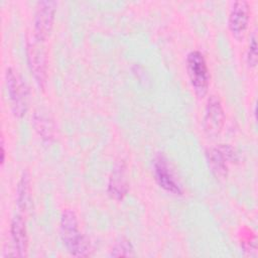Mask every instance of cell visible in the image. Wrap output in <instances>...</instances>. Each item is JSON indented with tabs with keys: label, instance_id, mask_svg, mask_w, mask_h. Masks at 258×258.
I'll list each match as a JSON object with an SVG mask.
<instances>
[{
	"label": "cell",
	"instance_id": "6da1fadb",
	"mask_svg": "<svg viewBox=\"0 0 258 258\" xmlns=\"http://www.w3.org/2000/svg\"><path fill=\"white\" fill-rule=\"evenodd\" d=\"M60 236L71 255L85 257L90 254V243L80 232L76 214L64 210L60 217Z\"/></svg>",
	"mask_w": 258,
	"mask_h": 258
},
{
	"label": "cell",
	"instance_id": "7a4b0ae2",
	"mask_svg": "<svg viewBox=\"0 0 258 258\" xmlns=\"http://www.w3.org/2000/svg\"><path fill=\"white\" fill-rule=\"evenodd\" d=\"M186 71L196 95L200 98L204 97L209 88V70L204 55L192 50L186 56Z\"/></svg>",
	"mask_w": 258,
	"mask_h": 258
},
{
	"label": "cell",
	"instance_id": "3957f363",
	"mask_svg": "<svg viewBox=\"0 0 258 258\" xmlns=\"http://www.w3.org/2000/svg\"><path fill=\"white\" fill-rule=\"evenodd\" d=\"M6 84L14 115L23 117L28 109L29 93L27 86L12 68L6 70Z\"/></svg>",
	"mask_w": 258,
	"mask_h": 258
},
{
	"label": "cell",
	"instance_id": "277c9868",
	"mask_svg": "<svg viewBox=\"0 0 258 258\" xmlns=\"http://www.w3.org/2000/svg\"><path fill=\"white\" fill-rule=\"evenodd\" d=\"M56 10L55 1H40L36 6L34 17V38L41 43L50 34Z\"/></svg>",
	"mask_w": 258,
	"mask_h": 258
},
{
	"label": "cell",
	"instance_id": "5b68a950",
	"mask_svg": "<svg viewBox=\"0 0 258 258\" xmlns=\"http://www.w3.org/2000/svg\"><path fill=\"white\" fill-rule=\"evenodd\" d=\"M235 157L234 149L226 144H220L207 150V159L212 172L217 178H226L228 175V164Z\"/></svg>",
	"mask_w": 258,
	"mask_h": 258
},
{
	"label": "cell",
	"instance_id": "8992f818",
	"mask_svg": "<svg viewBox=\"0 0 258 258\" xmlns=\"http://www.w3.org/2000/svg\"><path fill=\"white\" fill-rule=\"evenodd\" d=\"M225 121V113L221 101L216 96H211L207 102L205 117H204V129L206 133L211 136H217L223 126Z\"/></svg>",
	"mask_w": 258,
	"mask_h": 258
},
{
	"label": "cell",
	"instance_id": "52a82bcc",
	"mask_svg": "<svg viewBox=\"0 0 258 258\" xmlns=\"http://www.w3.org/2000/svg\"><path fill=\"white\" fill-rule=\"evenodd\" d=\"M28 64L33 78L39 88L43 89L46 83V57L39 42H27L26 46Z\"/></svg>",
	"mask_w": 258,
	"mask_h": 258
},
{
	"label": "cell",
	"instance_id": "ba28073f",
	"mask_svg": "<svg viewBox=\"0 0 258 258\" xmlns=\"http://www.w3.org/2000/svg\"><path fill=\"white\" fill-rule=\"evenodd\" d=\"M154 175L157 183L164 190L173 195H181V187L174 178L167 160L163 155H157L154 159Z\"/></svg>",
	"mask_w": 258,
	"mask_h": 258
},
{
	"label": "cell",
	"instance_id": "9c48e42d",
	"mask_svg": "<svg viewBox=\"0 0 258 258\" xmlns=\"http://www.w3.org/2000/svg\"><path fill=\"white\" fill-rule=\"evenodd\" d=\"M250 16V8L247 1H236L230 11L228 25L232 34L240 38L245 33Z\"/></svg>",
	"mask_w": 258,
	"mask_h": 258
},
{
	"label": "cell",
	"instance_id": "30bf717a",
	"mask_svg": "<svg viewBox=\"0 0 258 258\" xmlns=\"http://www.w3.org/2000/svg\"><path fill=\"white\" fill-rule=\"evenodd\" d=\"M126 176V164L124 160L121 159L116 161L113 166L108 184V191L115 200H122L127 194Z\"/></svg>",
	"mask_w": 258,
	"mask_h": 258
},
{
	"label": "cell",
	"instance_id": "8fae6325",
	"mask_svg": "<svg viewBox=\"0 0 258 258\" xmlns=\"http://www.w3.org/2000/svg\"><path fill=\"white\" fill-rule=\"evenodd\" d=\"M10 233L12 242L14 245L15 255L18 257H23L26 255L27 246H28V238L26 227L21 216H15L11 222Z\"/></svg>",
	"mask_w": 258,
	"mask_h": 258
},
{
	"label": "cell",
	"instance_id": "7c38bea8",
	"mask_svg": "<svg viewBox=\"0 0 258 258\" xmlns=\"http://www.w3.org/2000/svg\"><path fill=\"white\" fill-rule=\"evenodd\" d=\"M33 125L43 141L50 142L53 139V123L45 113L41 111L35 112L33 115Z\"/></svg>",
	"mask_w": 258,
	"mask_h": 258
},
{
	"label": "cell",
	"instance_id": "4fadbf2b",
	"mask_svg": "<svg viewBox=\"0 0 258 258\" xmlns=\"http://www.w3.org/2000/svg\"><path fill=\"white\" fill-rule=\"evenodd\" d=\"M30 177L27 172H23L17 186V207L21 211H26L31 199Z\"/></svg>",
	"mask_w": 258,
	"mask_h": 258
},
{
	"label": "cell",
	"instance_id": "5bb4252c",
	"mask_svg": "<svg viewBox=\"0 0 258 258\" xmlns=\"http://www.w3.org/2000/svg\"><path fill=\"white\" fill-rule=\"evenodd\" d=\"M133 254V246L129 240L125 238L119 239L112 248L111 256L113 257H126Z\"/></svg>",
	"mask_w": 258,
	"mask_h": 258
},
{
	"label": "cell",
	"instance_id": "9a60e30c",
	"mask_svg": "<svg viewBox=\"0 0 258 258\" xmlns=\"http://www.w3.org/2000/svg\"><path fill=\"white\" fill-rule=\"evenodd\" d=\"M247 62L249 67L255 68L257 64V42H256V36L253 34L247 50Z\"/></svg>",
	"mask_w": 258,
	"mask_h": 258
},
{
	"label": "cell",
	"instance_id": "2e32d148",
	"mask_svg": "<svg viewBox=\"0 0 258 258\" xmlns=\"http://www.w3.org/2000/svg\"><path fill=\"white\" fill-rule=\"evenodd\" d=\"M4 139L3 137L1 138V165H3L4 160H5V148H4Z\"/></svg>",
	"mask_w": 258,
	"mask_h": 258
}]
</instances>
